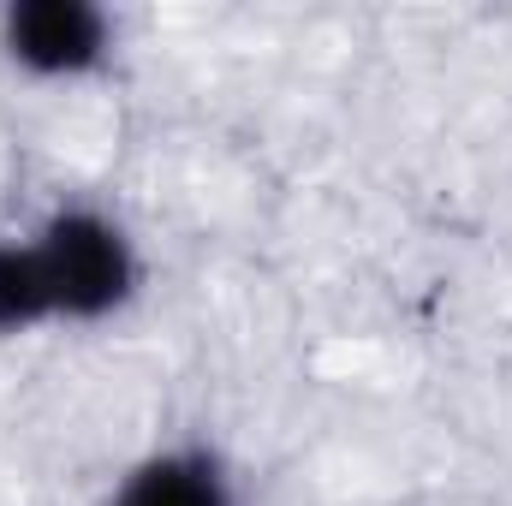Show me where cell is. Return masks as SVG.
Listing matches in <instances>:
<instances>
[{
    "label": "cell",
    "instance_id": "cell-3",
    "mask_svg": "<svg viewBox=\"0 0 512 506\" xmlns=\"http://www.w3.org/2000/svg\"><path fill=\"white\" fill-rule=\"evenodd\" d=\"M114 506H227L209 459H155L120 489Z\"/></svg>",
    "mask_w": 512,
    "mask_h": 506
},
{
    "label": "cell",
    "instance_id": "cell-1",
    "mask_svg": "<svg viewBox=\"0 0 512 506\" xmlns=\"http://www.w3.org/2000/svg\"><path fill=\"white\" fill-rule=\"evenodd\" d=\"M131 256L96 215H60L36 245L0 251V328L36 316H102L126 298Z\"/></svg>",
    "mask_w": 512,
    "mask_h": 506
},
{
    "label": "cell",
    "instance_id": "cell-2",
    "mask_svg": "<svg viewBox=\"0 0 512 506\" xmlns=\"http://www.w3.org/2000/svg\"><path fill=\"white\" fill-rule=\"evenodd\" d=\"M6 42L36 72H78L102 54V18L78 0H24L6 18Z\"/></svg>",
    "mask_w": 512,
    "mask_h": 506
}]
</instances>
